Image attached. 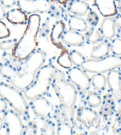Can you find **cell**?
I'll return each mask as SVG.
<instances>
[{
	"instance_id": "obj_4",
	"label": "cell",
	"mask_w": 121,
	"mask_h": 135,
	"mask_svg": "<svg viewBox=\"0 0 121 135\" xmlns=\"http://www.w3.org/2000/svg\"><path fill=\"white\" fill-rule=\"evenodd\" d=\"M56 69L52 64H47L41 67L37 71L32 84L23 91L25 98L31 100L47 94L52 85Z\"/></svg>"
},
{
	"instance_id": "obj_2",
	"label": "cell",
	"mask_w": 121,
	"mask_h": 135,
	"mask_svg": "<svg viewBox=\"0 0 121 135\" xmlns=\"http://www.w3.org/2000/svg\"><path fill=\"white\" fill-rule=\"evenodd\" d=\"M46 59V52L38 49L24 60H18L14 73L8 82L18 89L24 91L33 82L37 71L43 66Z\"/></svg>"
},
{
	"instance_id": "obj_21",
	"label": "cell",
	"mask_w": 121,
	"mask_h": 135,
	"mask_svg": "<svg viewBox=\"0 0 121 135\" xmlns=\"http://www.w3.org/2000/svg\"><path fill=\"white\" fill-rule=\"evenodd\" d=\"M91 85L94 89L98 91H103L106 85V78L103 73H94L90 78Z\"/></svg>"
},
{
	"instance_id": "obj_8",
	"label": "cell",
	"mask_w": 121,
	"mask_h": 135,
	"mask_svg": "<svg viewBox=\"0 0 121 135\" xmlns=\"http://www.w3.org/2000/svg\"><path fill=\"white\" fill-rule=\"evenodd\" d=\"M67 76L70 82L82 91L86 92L90 89V78L80 67L72 66L67 71Z\"/></svg>"
},
{
	"instance_id": "obj_37",
	"label": "cell",
	"mask_w": 121,
	"mask_h": 135,
	"mask_svg": "<svg viewBox=\"0 0 121 135\" xmlns=\"http://www.w3.org/2000/svg\"><path fill=\"white\" fill-rule=\"evenodd\" d=\"M116 7H117L118 11L121 13V0H117V4H116Z\"/></svg>"
},
{
	"instance_id": "obj_35",
	"label": "cell",
	"mask_w": 121,
	"mask_h": 135,
	"mask_svg": "<svg viewBox=\"0 0 121 135\" xmlns=\"http://www.w3.org/2000/svg\"><path fill=\"white\" fill-rule=\"evenodd\" d=\"M6 13L5 10H4V7L2 5L1 1H0V20H3L6 18Z\"/></svg>"
},
{
	"instance_id": "obj_12",
	"label": "cell",
	"mask_w": 121,
	"mask_h": 135,
	"mask_svg": "<svg viewBox=\"0 0 121 135\" xmlns=\"http://www.w3.org/2000/svg\"><path fill=\"white\" fill-rule=\"evenodd\" d=\"M106 83L115 101L121 104V74L117 69L109 71L106 77Z\"/></svg>"
},
{
	"instance_id": "obj_26",
	"label": "cell",
	"mask_w": 121,
	"mask_h": 135,
	"mask_svg": "<svg viewBox=\"0 0 121 135\" xmlns=\"http://www.w3.org/2000/svg\"><path fill=\"white\" fill-rule=\"evenodd\" d=\"M56 134H73V127L64 120L59 123L57 125Z\"/></svg>"
},
{
	"instance_id": "obj_22",
	"label": "cell",
	"mask_w": 121,
	"mask_h": 135,
	"mask_svg": "<svg viewBox=\"0 0 121 135\" xmlns=\"http://www.w3.org/2000/svg\"><path fill=\"white\" fill-rule=\"evenodd\" d=\"M84 36L88 44H96L104 39L102 35L100 29H95V27L90 28L89 30L86 32Z\"/></svg>"
},
{
	"instance_id": "obj_34",
	"label": "cell",
	"mask_w": 121,
	"mask_h": 135,
	"mask_svg": "<svg viewBox=\"0 0 121 135\" xmlns=\"http://www.w3.org/2000/svg\"><path fill=\"white\" fill-rule=\"evenodd\" d=\"M7 109V102L2 97H0V113H3Z\"/></svg>"
},
{
	"instance_id": "obj_3",
	"label": "cell",
	"mask_w": 121,
	"mask_h": 135,
	"mask_svg": "<svg viewBox=\"0 0 121 135\" xmlns=\"http://www.w3.org/2000/svg\"><path fill=\"white\" fill-rule=\"evenodd\" d=\"M41 17L32 14L28 20L27 26L21 38L12 49L11 55L20 61L24 60L36 50L38 42L36 39L40 26Z\"/></svg>"
},
{
	"instance_id": "obj_19",
	"label": "cell",
	"mask_w": 121,
	"mask_h": 135,
	"mask_svg": "<svg viewBox=\"0 0 121 135\" xmlns=\"http://www.w3.org/2000/svg\"><path fill=\"white\" fill-rule=\"evenodd\" d=\"M111 42L103 39L92 48L90 56L91 59H99L108 55L110 51Z\"/></svg>"
},
{
	"instance_id": "obj_31",
	"label": "cell",
	"mask_w": 121,
	"mask_h": 135,
	"mask_svg": "<svg viewBox=\"0 0 121 135\" xmlns=\"http://www.w3.org/2000/svg\"><path fill=\"white\" fill-rule=\"evenodd\" d=\"M10 36V31L5 23L0 20V39L8 38Z\"/></svg>"
},
{
	"instance_id": "obj_36",
	"label": "cell",
	"mask_w": 121,
	"mask_h": 135,
	"mask_svg": "<svg viewBox=\"0 0 121 135\" xmlns=\"http://www.w3.org/2000/svg\"><path fill=\"white\" fill-rule=\"evenodd\" d=\"M58 1V3H60V4H62L63 6H66L67 3H68L69 0H57Z\"/></svg>"
},
{
	"instance_id": "obj_13",
	"label": "cell",
	"mask_w": 121,
	"mask_h": 135,
	"mask_svg": "<svg viewBox=\"0 0 121 135\" xmlns=\"http://www.w3.org/2000/svg\"><path fill=\"white\" fill-rule=\"evenodd\" d=\"M94 4L104 17H112L118 13L116 0H94Z\"/></svg>"
},
{
	"instance_id": "obj_25",
	"label": "cell",
	"mask_w": 121,
	"mask_h": 135,
	"mask_svg": "<svg viewBox=\"0 0 121 135\" xmlns=\"http://www.w3.org/2000/svg\"><path fill=\"white\" fill-rule=\"evenodd\" d=\"M69 52L72 64L74 66L80 67L81 65L85 61V57L79 51L76 50H72Z\"/></svg>"
},
{
	"instance_id": "obj_6",
	"label": "cell",
	"mask_w": 121,
	"mask_h": 135,
	"mask_svg": "<svg viewBox=\"0 0 121 135\" xmlns=\"http://www.w3.org/2000/svg\"><path fill=\"white\" fill-rule=\"evenodd\" d=\"M121 67V56L108 55L99 59H86L81 65L85 71L92 73H104L113 69Z\"/></svg>"
},
{
	"instance_id": "obj_29",
	"label": "cell",
	"mask_w": 121,
	"mask_h": 135,
	"mask_svg": "<svg viewBox=\"0 0 121 135\" xmlns=\"http://www.w3.org/2000/svg\"><path fill=\"white\" fill-rule=\"evenodd\" d=\"M55 124L52 121L47 120L44 124L41 129V134H55Z\"/></svg>"
},
{
	"instance_id": "obj_39",
	"label": "cell",
	"mask_w": 121,
	"mask_h": 135,
	"mask_svg": "<svg viewBox=\"0 0 121 135\" xmlns=\"http://www.w3.org/2000/svg\"><path fill=\"white\" fill-rule=\"evenodd\" d=\"M82 1H90V0H82Z\"/></svg>"
},
{
	"instance_id": "obj_27",
	"label": "cell",
	"mask_w": 121,
	"mask_h": 135,
	"mask_svg": "<svg viewBox=\"0 0 121 135\" xmlns=\"http://www.w3.org/2000/svg\"><path fill=\"white\" fill-rule=\"evenodd\" d=\"M110 50L112 54L121 56V39L115 38L111 42Z\"/></svg>"
},
{
	"instance_id": "obj_10",
	"label": "cell",
	"mask_w": 121,
	"mask_h": 135,
	"mask_svg": "<svg viewBox=\"0 0 121 135\" xmlns=\"http://www.w3.org/2000/svg\"><path fill=\"white\" fill-rule=\"evenodd\" d=\"M18 8L27 15L49 11L52 4L48 0H16Z\"/></svg>"
},
{
	"instance_id": "obj_11",
	"label": "cell",
	"mask_w": 121,
	"mask_h": 135,
	"mask_svg": "<svg viewBox=\"0 0 121 135\" xmlns=\"http://www.w3.org/2000/svg\"><path fill=\"white\" fill-rule=\"evenodd\" d=\"M77 121L87 129L95 127L99 120V115L91 107L79 106L76 110Z\"/></svg>"
},
{
	"instance_id": "obj_9",
	"label": "cell",
	"mask_w": 121,
	"mask_h": 135,
	"mask_svg": "<svg viewBox=\"0 0 121 135\" xmlns=\"http://www.w3.org/2000/svg\"><path fill=\"white\" fill-rule=\"evenodd\" d=\"M29 106L34 115L40 119L47 120L53 114V105L44 96L30 100Z\"/></svg>"
},
{
	"instance_id": "obj_38",
	"label": "cell",
	"mask_w": 121,
	"mask_h": 135,
	"mask_svg": "<svg viewBox=\"0 0 121 135\" xmlns=\"http://www.w3.org/2000/svg\"><path fill=\"white\" fill-rule=\"evenodd\" d=\"M4 126V122L3 120L0 117V130L3 129V127Z\"/></svg>"
},
{
	"instance_id": "obj_23",
	"label": "cell",
	"mask_w": 121,
	"mask_h": 135,
	"mask_svg": "<svg viewBox=\"0 0 121 135\" xmlns=\"http://www.w3.org/2000/svg\"><path fill=\"white\" fill-rule=\"evenodd\" d=\"M87 105L92 108H96L102 104V98L100 95L94 90H89L86 97Z\"/></svg>"
},
{
	"instance_id": "obj_16",
	"label": "cell",
	"mask_w": 121,
	"mask_h": 135,
	"mask_svg": "<svg viewBox=\"0 0 121 135\" xmlns=\"http://www.w3.org/2000/svg\"><path fill=\"white\" fill-rule=\"evenodd\" d=\"M100 31L104 39H112L116 36L115 16L106 17L102 20Z\"/></svg>"
},
{
	"instance_id": "obj_5",
	"label": "cell",
	"mask_w": 121,
	"mask_h": 135,
	"mask_svg": "<svg viewBox=\"0 0 121 135\" xmlns=\"http://www.w3.org/2000/svg\"><path fill=\"white\" fill-rule=\"evenodd\" d=\"M0 97L6 100L25 122L30 120L29 106L21 90L3 81H0Z\"/></svg>"
},
{
	"instance_id": "obj_33",
	"label": "cell",
	"mask_w": 121,
	"mask_h": 135,
	"mask_svg": "<svg viewBox=\"0 0 121 135\" xmlns=\"http://www.w3.org/2000/svg\"><path fill=\"white\" fill-rule=\"evenodd\" d=\"M4 8H10L15 6L16 0H0Z\"/></svg>"
},
{
	"instance_id": "obj_28",
	"label": "cell",
	"mask_w": 121,
	"mask_h": 135,
	"mask_svg": "<svg viewBox=\"0 0 121 135\" xmlns=\"http://www.w3.org/2000/svg\"><path fill=\"white\" fill-rule=\"evenodd\" d=\"M99 21V17L95 11L93 10L88 11L86 17V22L90 28L96 27L98 24Z\"/></svg>"
},
{
	"instance_id": "obj_18",
	"label": "cell",
	"mask_w": 121,
	"mask_h": 135,
	"mask_svg": "<svg viewBox=\"0 0 121 135\" xmlns=\"http://www.w3.org/2000/svg\"><path fill=\"white\" fill-rule=\"evenodd\" d=\"M6 17L9 22L13 25H25L28 22L27 14L20 8H13L6 13Z\"/></svg>"
},
{
	"instance_id": "obj_17",
	"label": "cell",
	"mask_w": 121,
	"mask_h": 135,
	"mask_svg": "<svg viewBox=\"0 0 121 135\" xmlns=\"http://www.w3.org/2000/svg\"><path fill=\"white\" fill-rule=\"evenodd\" d=\"M66 25L62 20H58L56 22L52 29L50 34V39L52 43L59 49L64 47L62 45L61 38L65 30Z\"/></svg>"
},
{
	"instance_id": "obj_1",
	"label": "cell",
	"mask_w": 121,
	"mask_h": 135,
	"mask_svg": "<svg viewBox=\"0 0 121 135\" xmlns=\"http://www.w3.org/2000/svg\"><path fill=\"white\" fill-rule=\"evenodd\" d=\"M52 86L58 97L63 120L72 127L75 124V107L78 96L76 88L67 80L63 71L56 69Z\"/></svg>"
},
{
	"instance_id": "obj_14",
	"label": "cell",
	"mask_w": 121,
	"mask_h": 135,
	"mask_svg": "<svg viewBox=\"0 0 121 135\" xmlns=\"http://www.w3.org/2000/svg\"><path fill=\"white\" fill-rule=\"evenodd\" d=\"M61 41L64 44L70 46H80L85 43V36L80 32H78L70 29L66 30L63 33Z\"/></svg>"
},
{
	"instance_id": "obj_32",
	"label": "cell",
	"mask_w": 121,
	"mask_h": 135,
	"mask_svg": "<svg viewBox=\"0 0 121 135\" xmlns=\"http://www.w3.org/2000/svg\"><path fill=\"white\" fill-rule=\"evenodd\" d=\"M116 35L121 39V15L117 14L115 16Z\"/></svg>"
},
{
	"instance_id": "obj_20",
	"label": "cell",
	"mask_w": 121,
	"mask_h": 135,
	"mask_svg": "<svg viewBox=\"0 0 121 135\" xmlns=\"http://www.w3.org/2000/svg\"><path fill=\"white\" fill-rule=\"evenodd\" d=\"M70 29L78 32H85L87 29V23L84 18L79 16H72L68 20Z\"/></svg>"
},
{
	"instance_id": "obj_30",
	"label": "cell",
	"mask_w": 121,
	"mask_h": 135,
	"mask_svg": "<svg viewBox=\"0 0 121 135\" xmlns=\"http://www.w3.org/2000/svg\"><path fill=\"white\" fill-rule=\"evenodd\" d=\"M17 42V39L16 38L8 39V40L0 42V50L6 51L13 49L14 48Z\"/></svg>"
},
{
	"instance_id": "obj_24",
	"label": "cell",
	"mask_w": 121,
	"mask_h": 135,
	"mask_svg": "<svg viewBox=\"0 0 121 135\" xmlns=\"http://www.w3.org/2000/svg\"><path fill=\"white\" fill-rule=\"evenodd\" d=\"M61 53L57 60V62L64 69H69L72 67V62L70 55V52L66 48L62 49Z\"/></svg>"
},
{
	"instance_id": "obj_15",
	"label": "cell",
	"mask_w": 121,
	"mask_h": 135,
	"mask_svg": "<svg viewBox=\"0 0 121 135\" xmlns=\"http://www.w3.org/2000/svg\"><path fill=\"white\" fill-rule=\"evenodd\" d=\"M89 8V4L82 0H69L67 4L68 12L79 17H83L86 15Z\"/></svg>"
},
{
	"instance_id": "obj_7",
	"label": "cell",
	"mask_w": 121,
	"mask_h": 135,
	"mask_svg": "<svg viewBox=\"0 0 121 135\" xmlns=\"http://www.w3.org/2000/svg\"><path fill=\"white\" fill-rule=\"evenodd\" d=\"M6 134L8 135H22L24 134V126L21 116L12 109H7L3 116Z\"/></svg>"
}]
</instances>
